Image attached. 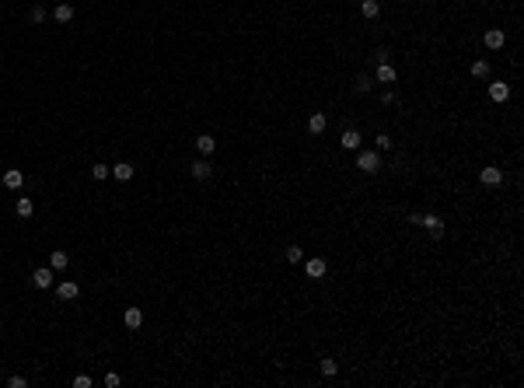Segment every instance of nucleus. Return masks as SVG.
<instances>
[{
    "label": "nucleus",
    "instance_id": "nucleus-6",
    "mask_svg": "<svg viewBox=\"0 0 524 388\" xmlns=\"http://www.w3.org/2000/svg\"><path fill=\"white\" fill-rule=\"evenodd\" d=\"M504 42H507L504 28H489V32H486V46H489V49H504Z\"/></svg>",
    "mask_w": 524,
    "mask_h": 388
},
{
    "label": "nucleus",
    "instance_id": "nucleus-20",
    "mask_svg": "<svg viewBox=\"0 0 524 388\" xmlns=\"http://www.w3.org/2000/svg\"><path fill=\"white\" fill-rule=\"evenodd\" d=\"M14 210H18V217H32V214H35V203H32L28 196H21V199H18V207H14Z\"/></svg>",
    "mask_w": 524,
    "mask_h": 388
},
{
    "label": "nucleus",
    "instance_id": "nucleus-25",
    "mask_svg": "<svg viewBox=\"0 0 524 388\" xmlns=\"http://www.w3.org/2000/svg\"><path fill=\"white\" fill-rule=\"evenodd\" d=\"M105 385H109V388H119V385H122V378H119L116 371H109V374H105Z\"/></svg>",
    "mask_w": 524,
    "mask_h": 388
},
{
    "label": "nucleus",
    "instance_id": "nucleus-12",
    "mask_svg": "<svg viewBox=\"0 0 524 388\" xmlns=\"http://www.w3.org/2000/svg\"><path fill=\"white\" fill-rule=\"evenodd\" d=\"M133 172H136V168L130 165V161H119V165H112V175H116L119 182H130V178H133Z\"/></svg>",
    "mask_w": 524,
    "mask_h": 388
},
{
    "label": "nucleus",
    "instance_id": "nucleus-11",
    "mask_svg": "<svg viewBox=\"0 0 524 388\" xmlns=\"http://www.w3.org/2000/svg\"><path fill=\"white\" fill-rule=\"evenodd\" d=\"M339 144H343V147H346V151H360V144H364V136L357 133V130H346V133H343V140H339Z\"/></svg>",
    "mask_w": 524,
    "mask_h": 388
},
{
    "label": "nucleus",
    "instance_id": "nucleus-9",
    "mask_svg": "<svg viewBox=\"0 0 524 388\" xmlns=\"http://www.w3.org/2000/svg\"><path fill=\"white\" fill-rule=\"evenodd\" d=\"M122 322H126V329H140V325H143V311H140V308H126Z\"/></svg>",
    "mask_w": 524,
    "mask_h": 388
},
{
    "label": "nucleus",
    "instance_id": "nucleus-1",
    "mask_svg": "<svg viewBox=\"0 0 524 388\" xmlns=\"http://www.w3.org/2000/svg\"><path fill=\"white\" fill-rule=\"evenodd\" d=\"M416 224H423V228H427V231L433 234L437 241L444 238V220H441V217H437V214H423V217L416 214Z\"/></svg>",
    "mask_w": 524,
    "mask_h": 388
},
{
    "label": "nucleus",
    "instance_id": "nucleus-2",
    "mask_svg": "<svg viewBox=\"0 0 524 388\" xmlns=\"http://www.w3.org/2000/svg\"><path fill=\"white\" fill-rule=\"evenodd\" d=\"M357 168H364L367 175H374L378 168H381V157L374 154V151H360V154H357Z\"/></svg>",
    "mask_w": 524,
    "mask_h": 388
},
{
    "label": "nucleus",
    "instance_id": "nucleus-31",
    "mask_svg": "<svg viewBox=\"0 0 524 388\" xmlns=\"http://www.w3.org/2000/svg\"><path fill=\"white\" fill-rule=\"evenodd\" d=\"M381 101H385V105H395L399 98H395V91H385V95H381Z\"/></svg>",
    "mask_w": 524,
    "mask_h": 388
},
{
    "label": "nucleus",
    "instance_id": "nucleus-26",
    "mask_svg": "<svg viewBox=\"0 0 524 388\" xmlns=\"http://www.w3.org/2000/svg\"><path fill=\"white\" fill-rule=\"evenodd\" d=\"M378 151H391V136L388 133H378Z\"/></svg>",
    "mask_w": 524,
    "mask_h": 388
},
{
    "label": "nucleus",
    "instance_id": "nucleus-7",
    "mask_svg": "<svg viewBox=\"0 0 524 388\" xmlns=\"http://www.w3.org/2000/svg\"><path fill=\"white\" fill-rule=\"evenodd\" d=\"M4 186H7V189H21V186H25V175H21L18 168H7V172H4Z\"/></svg>",
    "mask_w": 524,
    "mask_h": 388
},
{
    "label": "nucleus",
    "instance_id": "nucleus-28",
    "mask_svg": "<svg viewBox=\"0 0 524 388\" xmlns=\"http://www.w3.org/2000/svg\"><path fill=\"white\" fill-rule=\"evenodd\" d=\"M74 388H91V378H88V374H77V378H74Z\"/></svg>",
    "mask_w": 524,
    "mask_h": 388
},
{
    "label": "nucleus",
    "instance_id": "nucleus-10",
    "mask_svg": "<svg viewBox=\"0 0 524 388\" xmlns=\"http://www.w3.org/2000/svg\"><path fill=\"white\" fill-rule=\"evenodd\" d=\"M56 294H59V301H74V297L80 294V287H77V283H70V280H63V283L56 287Z\"/></svg>",
    "mask_w": 524,
    "mask_h": 388
},
{
    "label": "nucleus",
    "instance_id": "nucleus-15",
    "mask_svg": "<svg viewBox=\"0 0 524 388\" xmlns=\"http://www.w3.org/2000/svg\"><path fill=\"white\" fill-rule=\"evenodd\" d=\"M395 77H399V74H395V67L385 59V63L378 67V80H381V84H395Z\"/></svg>",
    "mask_w": 524,
    "mask_h": 388
},
{
    "label": "nucleus",
    "instance_id": "nucleus-3",
    "mask_svg": "<svg viewBox=\"0 0 524 388\" xmlns=\"http://www.w3.org/2000/svg\"><path fill=\"white\" fill-rule=\"evenodd\" d=\"M53 280H56V273L49 270V266H42V270L32 273V283L39 287V291H46V287H53Z\"/></svg>",
    "mask_w": 524,
    "mask_h": 388
},
{
    "label": "nucleus",
    "instance_id": "nucleus-14",
    "mask_svg": "<svg viewBox=\"0 0 524 388\" xmlns=\"http://www.w3.org/2000/svg\"><path fill=\"white\" fill-rule=\"evenodd\" d=\"M196 151H199V154H214V151H217V140H214L210 133L196 136Z\"/></svg>",
    "mask_w": 524,
    "mask_h": 388
},
{
    "label": "nucleus",
    "instance_id": "nucleus-24",
    "mask_svg": "<svg viewBox=\"0 0 524 388\" xmlns=\"http://www.w3.org/2000/svg\"><path fill=\"white\" fill-rule=\"evenodd\" d=\"M301 259H304V249L301 245H290L287 249V262H301Z\"/></svg>",
    "mask_w": 524,
    "mask_h": 388
},
{
    "label": "nucleus",
    "instance_id": "nucleus-4",
    "mask_svg": "<svg viewBox=\"0 0 524 388\" xmlns=\"http://www.w3.org/2000/svg\"><path fill=\"white\" fill-rule=\"evenodd\" d=\"M489 98H493V101H507V98H510V84L493 80V84H489Z\"/></svg>",
    "mask_w": 524,
    "mask_h": 388
},
{
    "label": "nucleus",
    "instance_id": "nucleus-18",
    "mask_svg": "<svg viewBox=\"0 0 524 388\" xmlns=\"http://www.w3.org/2000/svg\"><path fill=\"white\" fill-rule=\"evenodd\" d=\"M360 14H364V18H378V14H381V4H378V0H364V4H360Z\"/></svg>",
    "mask_w": 524,
    "mask_h": 388
},
{
    "label": "nucleus",
    "instance_id": "nucleus-19",
    "mask_svg": "<svg viewBox=\"0 0 524 388\" xmlns=\"http://www.w3.org/2000/svg\"><path fill=\"white\" fill-rule=\"evenodd\" d=\"M189 172H193V178H199V182H203V178H210V172H214V168H210L206 161H196Z\"/></svg>",
    "mask_w": 524,
    "mask_h": 388
},
{
    "label": "nucleus",
    "instance_id": "nucleus-29",
    "mask_svg": "<svg viewBox=\"0 0 524 388\" xmlns=\"http://www.w3.org/2000/svg\"><path fill=\"white\" fill-rule=\"evenodd\" d=\"M367 91H370V80L360 77V80H357V95H367Z\"/></svg>",
    "mask_w": 524,
    "mask_h": 388
},
{
    "label": "nucleus",
    "instance_id": "nucleus-21",
    "mask_svg": "<svg viewBox=\"0 0 524 388\" xmlns=\"http://www.w3.org/2000/svg\"><path fill=\"white\" fill-rule=\"evenodd\" d=\"M318 371H322V374H325V378H332V374H336V371H339V364H336V360H332V357H325V360H322V364H318Z\"/></svg>",
    "mask_w": 524,
    "mask_h": 388
},
{
    "label": "nucleus",
    "instance_id": "nucleus-22",
    "mask_svg": "<svg viewBox=\"0 0 524 388\" xmlns=\"http://www.w3.org/2000/svg\"><path fill=\"white\" fill-rule=\"evenodd\" d=\"M486 74H489V63L486 59H475L472 63V77H486Z\"/></svg>",
    "mask_w": 524,
    "mask_h": 388
},
{
    "label": "nucleus",
    "instance_id": "nucleus-30",
    "mask_svg": "<svg viewBox=\"0 0 524 388\" xmlns=\"http://www.w3.org/2000/svg\"><path fill=\"white\" fill-rule=\"evenodd\" d=\"M42 18H46V11H42V7H32V21H35V25H39Z\"/></svg>",
    "mask_w": 524,
    "mask_h": 388
},
{
    "label": "nucleus",
    "instance_id": "nucleus-23",
    "mask_svg": "<svg viewBox=\"0 0 524 388\" xmlns=\"http://www.w3.org/2000/svg\"><path fill=\"white\" fill-rule=\"evenodd\" d=\"M91 175H95V178H109V175H112V168L98 161V165H91Z\"/></svg>",
    "mask_w": 524,
    "mask_h": 388
},
{
    "label": "nucleus",
    "instance_id": "nucleus-13",
    "mask_svg": "<svg viewBox=\"0 0 524 388\" xmlns=\"http://www.w3.org/2000/svg\"><path fill=\"white\" fill-rule=\"evenodd\" d=\"M479 178H483L486 186H500V182H504V172L489 165V168H483V172H479Z\"/></svg>",
    "mask_w": 524,
    "mask_h": 388
},
{
    "label": "nucleus",
    "instance_id": "nucleus-16",
    "mask_svg": "<svg viewBox=\"0 0 524 388\" xmlns=\"http://www.w3.org/2000/svg\"><path fill=\"white\" fill-rule=\"evenodd\" d=\"M67 266H70V255H67V252H53V255H49V270H53V273L67 270Z\"/></svg>",
    "mask_w": 524,
    "mask_h": 388
},
{
    "label": "nucleus",
    "instance_id": "nucleus-8",
    "mask_svg": "<svg viewBox=\"0 0 524 388\" xmlns=\"http://www.w3.org/2000/svg\"><path fill=\"white\" fill-rule=\"evenodd\" d=\"M304 270H308V276H311V280H322L329 266H325V259H308V266H304Z\"/></svg>",
    "mask_w": 524,
    "mask_h": 388
},
{
    "label": "nucleus",
    "instance_id": "nucleus-5",
    "mask_svg": "<svg viewBox=\"0 0 524 388\" xmlns=\"http://www.w3.org/2000/svg\"><path fill=\"white\" fill-rule=\"evenodd\" d=\"M325 122H329L325 112H311V116H308V133H315V136L325 133Z\"/></svg>",
    "mask_w": 524,
    "mask_h": 388
},
{
    "label": "nucleus",
    "instance_id": "nucleus-17",
    "mask_svg": "<svg viewBox=\"0 0 524 388\" xmlns=\"http://www.w3.org/2000/svg\"><path fill=\"white\" fill-rule=\"evenodd\" d=\"M53 18H56L59 25H67V21L74 18V7H70V4H56V11H53Z\"/></svg>",
    "mask_w": 524,
    "mask_h": 388
},
{
    "label": "nucleus",
    "instance_id": "nucleus-27",
    "mask_svg": "<svg viewBox=\"0 0 524 388\" xmlns=\"http://www.w3.org/2000/svg\"><path fill=\"white\" fill-rule=\"evenodd\" d=\"M7 385H11V388H25V385H28V378H21V374H14V378H7Z\"/></svg>",
    "mask_w": 524,
    "mask_h": 388
}]
</instances>
